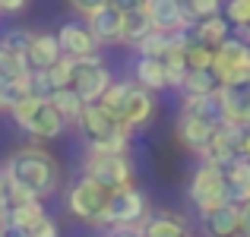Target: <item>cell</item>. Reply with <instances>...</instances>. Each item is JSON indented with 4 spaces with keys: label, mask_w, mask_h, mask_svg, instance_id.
Segmentation results:
<instances>
[{
    "label": "cell",
    "mask_w": 250,
    "mask_h": 237,
    "mask_svg": "<svg viewBox=\"0 0 250 237\" xmlns=\"http://www.w3.org/2000/svg\"><path fill=\"white\" fill-rule=\"evenodd\" d=\"M0 174L6 177V193L10 202L25 199H48L61 190L63 174L57 158L44 146H19L6 155Z\"/></svg>",
    "instance_id": "6da1fadb"
},
{
    "label": "cell",
    "mask_w": 250,
    "mask_h": 237,
    "mask_svg": "<svg viewBox=\"0 0 250 237\" xmlns=\"http://www.w3.org/2000/svg\"><path fill=\"white\" fill-rule=\"evenodd\" d=\"M76 130L85 142V152H130L133 142V130L124 127L102 101L85 104Z\"/></svg>",
    "instance_id": "7a4b0ae2"
},
{
    "label": "cell",
    "mask_w": 250,
    "mask_h": 237,
    "mask_svg": "<svg viewBox=\"0 0 250 237\" xmlns=\"http://www.w3.org/2000/svg\"><path fill=\"white\" fill-rule=\"evenodd\" d=\"M98 101L130 130L146 127L155 114V92L143 89L136 79H114Z\"/></svg>",
    "instance_id": "3957f363"
},
{
    "label": "cell",
    "mask_w": 250,
    "mask_h": 237,
    "mask_svg": "<svg viewBox=\"0 0 250 237\" xmlns=\"http://www.w3.org/2000/svg\"><path fill=\"white\" fill-rule=\"evenodd\" d=\"M13 120H16V127L22 130V133H29L32 139L38 142H51L57 139V136H63V130L70 127L67 120H63V114L54 108V101L51 98H25L19 108L10 111Z\"/></svg>",
    "instance_id": "277c9868"
},
{
    "label": "cell",
    "mask_w": 250,
    "mask_h": 237,
    "mask_svg": "<svg viewBox=\"0 0 250 237\" xmlns=\"http://www.w3.org/2000/svg\"><path fill=\"white\" fill-rule=\"evenodd\" d=\"M111 190L102 187L98 180H92L89 174L76 177L67 187V212L70 218L83 221L89 228H104V212H108Z\"/></svg>",
    "instance_id": "5b68a950"
},
{
    "label": "cell",
    "mask_w": 250,
    "mask_h": 237,
    "mask_svg": "<svg viewBox=\"0 0 250 237\" xmlns=\"http://www.w3.org/2000/svg\"><path fill=\"white\" fill-rule=\"evenodd\" d=\"M187 199L196 212H206V209H212V206L228 202L231 193H228L225 168H219V164H212V161H200L196 171H193V177H190V183H187Z\"/></svg>",
    "instance_id": "8992f818"
},
{
    "label": "cell",
    "mask_w": 250,
    "mask_h": 237,
    "mask_svg": "<svg viewBox=\"0 0 250 237\" xmlns=\"http://www.w3.org/2000/svg\"><path fill=\"white\" fill-rule=\"evenodd\" d=\"M83 174H89L92 180H98L114 193L133 183V161L127 152H85Z\"/></svg>",
    "instance_id": "52a82bcc"
},
{
    "label": "cell",
    "mask_w": 250,
    "mask_h": 237,
    "mask_svg": "<svg viewBox=\"0 0 250 237\" xmlns=\"http://www.w3.org/2000/svg\"><path fill=\"white\" fill-rule=\"evenodd\" d=\"M152 215L149 199L143 190H136L133 183L124 190H114L108 199V212H104V228H143V221Z\"/></svg>",
    "instance_id": "ba28073f"
},
{
    "label": "cell",
    "mask_w": 250,
    "mask_h": 237,
    "mask_svg": "<svg viewBox=\"0 0 250 237\" xmlns=\"http://www.w3.org/2000/svg\"><path fill=\"white\" fill-rule=\"evenodd\" d=\"M114 82L111 76V63L102 54H89V57H76V73H73V89L83 95L85 104L98 101L104 95V89Z\"/></svg>",
    "instance_id": "9c48e42d"
},
{
    "label": "cell",
    "mask_w": 250,
    "mask_h": 237,
    "mask_svg": "<svg viewBox=\"0 0 250 237\" xmlns=\"http://www.w3.org/2000/svg\"><path fill=\"white\" fill-rule=\"evenodd\" d=\"M215 76L222 79V85L250 79V44L241 35H228L225 41L215 48Z\"/></svg>",
    "instance_id": "30bf717a"
},
{
    "label": "cell",
    "mask_w": 250,
    "mask_h": 237,
    "mask_svg": "<svg viewBox=\"0 0 250 237\" xmlns=\"http://www.w3.org/2000/svg\"><path fill=\"white\" fill-rule=\"evenodd\" d=\"M241 136H244V127L225 120L222 127H215V133H212V139H209L206 152L200 155V161H212V164H219V168H228V164L241 155Z\"/></svg>",
    "instance_id": "8fae6325"
},
{
    "label": "cell",
    "mask_w": 250,
    "mask_h": 237,
    "mask_svg": "<svg viewBox=\"0 0 250 237\" xmlns=\"http://www.w3.org/2000/svg\"><path fill=\"white\" fill-rule=\"evenodd\" d=\"M85 25L102 48H124V10H117L114 3H104L95 13H89Z\"/></svg>",
    "instance_id": "7c38bea8"
},
{
    "label": "cell",
    "mask_w": 250,
    "mask_h": 237,
    "mask_svg": "<svg viewBox=\"0 0 250 237\" xmlns=\"http://www.w3.org/2000/svg\"><path fill=\"white\" fill-rule=\"evenodd\" d=\"M196 215H200V228L206 237H241V202L228 199Z\"/></svg>",
    "instance_id": "4fadbf2b"
},
{
    "label": "cell",
    "mask_w": 250,
    "mask_h": 237,
    "mask_svg": "<svg viewBox=\"0 0 250 237\" xmlns=\"http://www.w3.org/2000/svg\"><path fill=\"white\" fill-rule=\"evenodd\" d=\"M215 127L209 120H203V117L190 114V111H177V120H174V139L181 142L187 152L193 155H203L209 146V139H212Z\"/></svg>",
    "instance_id": "5bb4252c"
},
{
    "label": "cell",
    "mask_w": 250,
    "mask_h": 237,
    "mask_svg": "<svg viewBox=\"0 0 250 237\" xmlns=\"http://www.w3.org/2000/svg\"><path fill=\"white\" fill-rule=\"evenodd\" d=\"M57 41H61L63 54L70 57H89V54H98V48L102 44L95 41V35H92V29L85 25V19H70V22H63L61 29H57Z\"/></svg>",
    "instance_id": "9a60e30c"
},
{
    "label": "cell",
    "mask_w": 250,
    "mask_h": 237,
    "mask_svg": "<svg viewBox=\"0 0 250 237\" xmlns=\"http://www.w3.org/2000/svg\"><path fill=\"white\" fill-rule=\"evenodd\" d=\"M146 10L152 16V25L162 32H177L181 25L196 22V19L187 16L184 10V0H146Z\"/></svg>",
    "instance_id": "2e32d148"
},
{
    "label": "cell",
    "mask_w": 250,
    "mask_h": 237,
    "mask_svg": "<svg viewBox=\"0 0 250 237\" xmlns=\"http://www.w3.org/2000/svg\"><path fill=\"white\" fill-rule=\"evenodd\" d=\"M222 101H225V114L231 123L250 127V79L222 85Z\"/></svg>",
    "instance_id": "e0dca14e"
},
{
    "label": "cell",
    "mask_w": 250,
    "mask_h": 237,
    "mask_svg": "<svg viewBox=\"0 0 250 237\" xmlns=\"http://www.w3.org/2000/svg\"><path fill=\"white\" fill-rule=\"evenodd\" d=\"M181 111H190V114L203 117V120H209L212 127H222V123L228 120L225 101H222V89L209 92V95H187V98H181Z\"/></svg>",
    "instance_id": "ac0fdd59"
},
{
    "label": "cell",
    "mask_w": 250,
    "mask_h": 237,
    "mask_svg": "<svg viewBox=\"0 0 250 237\" xmlns=\"http://www.w3.org/2000/svg\"><path fill=\"white\" fill-rule=\"evenodd\" d=\"M25 57H29L32 70L54 67V63L63 57V48H61V41H57V32H35V38H32L29 54H25Z\"/></svg>",
    "instance_id": "d6986e66"
},
{
    "label": "cell",
    "mask_w": 250,
    "mask_h": 237,
    "mask_svg": "<svg viewBox=\"0 0 250 237\" xmlns=\"http://www.w3.org/2000/svg\"><path fill=\"white\" fill-rule=\"evenodd\" d=\"M133 79L149 92H168V73H165V60L162 57H140L133 60Z\"/></svg>",
    "instance_id": "ffe728a7"
},
{
    "label": "cell",
    "mask_w": 250,
    "mask_h": 237,
    "mask_svg": "<svg viewBox=\"0 0 250 237\" xmlns=\"http://www.w3.org/2000/svg\"><path fill=\"white\" fill-rule=\"evenodd\" d=\"M187 221L174 212H152L143 221V237H187Z\"/></svg>",
    "instance_id": "44dd1931"
},
{
    "label": "cell",
    "mask_w": 250,
    "mask_h": 237,
    "mask_svg": "<svg viewBox=\"0 0 250 237\" xmlns=\"http://www.w3.org/2000/svg\"><path fill=\"white\" fill-rule=\"evenodd\" d=\"M48 218L42 199H25V202H10V231H22L29 234L38 221Z\"/></svg>",
    "instance_id": "7402d4cb"
},
{
    "label": "cell",
    "mask_w": 250,
    "mask_h": 237,
    "mask_svg": "<svg viewBox=\"0 0 250 237\" xmlns=\"http://www.w3.org/2000/svg\"><path fill=\"white\" fill-rule=\"evenodd\" d=\"M225 174H228V193H231V199L234 202L250 199V158L247 155H238L225 168Z\"/></svg>",
    "instance_id": "603a6c76"
},
{
    "label": "cell",
    "mask_w": 250,
    "mask_h": 237,
    "mask_svg": "<svg viewBox=\"0 0 250 237\" xmlns=\"http://www.w3.org/2000/svg\"><path fill=\"white\" fill-rule=\"evenodd\" d=\"M152 29H155V25H152V16H149L146 6L124 13V48H133V44L143 41Z\"/></svg>",
    "instance_id": "cb8c5ba5"
},
{
    "label": "cell",
    "mask_w": 250,
    "mask_h": 237,
    "mask_svg": "<svg viewBox=\"0 0 250 237\" xmlns=\"http://www.w3.org/2000/svg\"><path fill=\"white\" fill-rule=\"evenodd\" d=\"M51 101H54V108L63 114V120H67L70 127H76V123H80V117H83V111H85V101H83V95L73 89V85L57 89L54 95H51Z\"/></svg>",
    "instance_id": "d4e9b609"
},
{
    "label": "cell",
    "mask_w": 250,
    "mask_h": 237,
    "mask_svg": "<svg viewBox=\"0 0 250 237\" xmlns=\"http://www.w3.org/2000/svg\"><path fill=\"white\" fill-rule=\"evenodd\" d=\"M219 89H222V79L215 76V70H190L177 95L181 98H187V95H209V92H219Z\"/></svg>",
    "instance_id": "484cf974"
},
{
    "label": "cell",
    "mask_w": 250,
    "mask_h": 237,
    "mask_svg": "<svg viewBox=\"0 0 250 237\" xmlns=\"http://www.w3.org/2000/svg\"><path fill=\"white\" fill-rule=\"evenodd\" d=\"M196 32H200V41L209 44V48H219L222 41H225L228 35H231V22L225 19V13H219V16H206L196 22Z\"/></svg>",
    "instance_id": "4316f807"
},
{
    "label": "cell",
    "mask_w": 250,
    "mask_h": 237,
    "mask_svg": "<svg viewBox=\"0 0 250 237\" xmlns=\"http://www.w3.org/2000/svg\"><path fill=\"white\" fill-rule=\"evenodd\" d=\"M162 60H165V73H168V89H171V92H181L184 79H187V73H190L187 54H184L177 44H171V51L162 57Z\"/></svg>",
    "instance_id": "83f0119b"
},
{
    "label": "cell",
    "mask_w": 250,
    "mask_h": 237,
    "mask_svg": "<svg viewBox=\"0 0 250 237\" xmlns=\"http://www.w3.org/2000/svg\"><path fill=\"white\" fill-rule=\"evenodd\" d=\"M29 98V76L0 79V111H13Z\"/></svg>",
    "instance_id": "f1b7e54d"
},
{
    "label": "cell",
    "mask_w": 250,
    "mask_h": 237,
    "mask_svg": "<svg viewBox=\"0 0 250 237\" xmlns=\"http://www.w3.org/2000/svg\"><path fill=\"white\" fill-rule=\"evenodd\" d=\"M171 44H174V38H171V32H162V29H152L143 41L133 44V51L140 57H165L171 51Z\"/></svg>",
    "instance_id": "f546056e"
},
{
    "label": "cell",
    "mask_w": 250,
    "mask_h": 237,
    "mask_svg": "<svg viewBox=\"0 0 250 237\" xmlns=\"http://www.w3.org/2000/svg\"><path fill=\"white\" fill-rule=\"evenodd\" d=\"M29 57L22 54H13L0 44V79H19V76H29Z\"/></svg>",
    "instance_id": "4dcf8cb0"
},
{
    "label": "cell",
    "mask_w": 250,
    "mask_h": 237,
    "mask_svg": "<svg viewBox=\"0 0 250 237\" xmlns=\"http://www.w3.org/2000/svg\"><path fill=\"white\" fill-rule=\"evenodd\" d=\"M32 38H35V32L25 29V25H13V29H6L3 35H0V44H3L6 51H13V54H29V44Z\"/></svg>",
    "instance_id": "1f68e13d"
},
{
    "label": "cell",
    "mask_w": 250,
    "mask_h": 237,
    "mask_svg": "<svg viewBox=\"0 0 250 237\" xmlns=\"http://www.w3.org/2000/svg\"><path fill=\"white\" fill-rule=\"evenodd\" d=\"M73 73H76V57H70V54H63L54 67H48V76H51V82H54V89L73 85Z\"/></svg>",
    "instance_id": "d6a6232c"
},
{
    "label": "cell",
    "mask_w": 250,
    "mask_h": 237,
    "mask_svg": "<svg viewBox=\"0 0 250 237\" xmlns=\"http://www.w3.org/2000/svg\"><path fill=\"white\" fill-rule=\"evenodd\" d=\"M222 13H225V19L231 22V29H238V32L250 25V0H225Z\"/></svg>",
    "instance_id": "836d02e7"
},
{
    "label": "cell",
    "mask_w": 250,
    "mask_h": 237,
    "mask_svg": "<svg viewBox=\"0 0 250 237\" xmlns=\"http://www.w3.org/2000/svg\"><path fill=\"white\" fill-rule=\"evenodd\" d=\"M222 6H225V0H184V10H187L190 19H206V16H219Z\"/></svg>",
    "instance_id": "e575fe53"
},
{
    "label": "cell",
    "mask_w": 250,
    "mask_h": 237,
    "mask_svg": "<svg viewBox=\"0 0 250 237\" xmlns=\"http://www.w3.org/2000/svg\"><path fill=\"white\" fill-rule=\"evenodd\" d=\"M184 54H187L190 70H212V63H215V48H209V44H193Z\"/></svg>",
    "instance_id": "d590c367"
},
{
    "label": "cell",
    "mask_w": 250,
    "mask_h": 237,
    "mask_svg": "<svg viewBox=\"0 0 250 237\" xmlns=\"http://www.w3.org/2000/svg\"><path fill=\"white\" fill-rule=\"evenodd\" d=\"M54 82H51L48 70H29V95L32 98H51L54 95Z\"/></svg>",
    "instance_id": "8d00e7d4"
},
{
    "label": "cell",
    "mask_w": 250,
    "mask_h": 237,
    "mask_svg": "<svg viewBox=\"0 0 250 237\" xmlns=\"http://www.w3.org/2000/svg\"><path fill=\"white\" fill-rule=\"evenodd\" d=\"M67 3H70V10H73V13H80V16L85 19V16H89V13H95L98 6L111 3V0H67Z\"/></svg>",
    "instance_id": "74e56055"
},
{
    "label": "cell",
    "mask_w": 250,
    "mask_h": 237,
    "mask_svg": "<svg viewBox=\"0 0 250 237\" xmlns=\"http://www.w3.org/2000/svg\"><path fill=\"white\" fill-rule=\"evenodd\" d=\"M29 237H61V228H57V221L48 215L44 221H38V225L32 228V231H29Z\"/></svg>",
    "instance_id": "f35d334b"
},
{
    "label": "cell",
    "mask_w": 250,
    "mask_h": 237,
    "mask_svg": "<svg viewBox=\"0 0 250 237\" xmlns=\"http://www.w3.org/2000/svg\"><path fill=\"white\" fill-rule=\"evenodd\" d=\"M25 6H29V0H0V13H10V16L22 13Z\"/></svg>",
    "instance_id": "ab89813d"
},
{
    "label": "cell",
    "mask_w": 250,
    "mask_h": 237,
    "mask_svg": "<svg viewBox=\"0 0 250 237\" xmlns=\"http://www.w3.org/2000/svg\"><path fill=\"white\" fill-rule=\"evenodd\" d=\"M241 237H250V199L241 202Z\"/></svg>",
    "instance_id": "60d3db41"
},
{
    "label": "cell",
    "mask_w": 250,
    "mask_h": 237,
    "mask_svg": "<svg viewBox=\"0 0 250 237\" xmlns=\"http://www.w3.org/2000/svg\"><path fill=\"white\" fill-rule=\"evenodd\" d=\"M111 3H114L117 10L130 13V10H140V6H146V0H111Z\"/></svg>",
    "instance_id": "b9f144b4"
},
{
    "label": "cell",
    "mask_w": 250,
    "mask_h": 237,
    "mask_svg": "<svg viewBox=\"0 0 250 237\" xmlns=\"http://www.w3.org/2000/svg\"><path fill=\"white\" fill-rule=\"evenodd\" d=\"M108 237H143V228H111Z\"/></svg>",
    "instance_id": "7bdbcfd3"
},
{
    "label": "cell",
    "mask_w": 250,
    "mask_h": 237,
    "mask_svg": "<svg viewBox=\"0 0 250 237\" xmlns=\"http://www.w3.org/2000/svg\"><path fill=\"white\" fill-rule=\"evenodd\" d=\"M6 231H10V206L0 209V237H3Z\"/></svg>",
    "instance_id": "ee69618b"
},
{
    "label": "cell",
    "mask_w": 250,
    "mask_h": 237,
    "mask_svg": "<svg viewBox=\"0 0 250 237\" xmlns=\"http://www.w3.org/2000/svg\"><path fill=\"white\" fill-rule=\"evenodd\" d=\"M238 35H241V38H244V41L250 44V25H247V29H241V32H238Z\"/></svg>",
    "instance_id": "f6af8a7d"
},
{
    "label": "cell",
    "mask_w": 250,
    "mask_h": 237,
    "mask_svg": "<svg viewBox=\"0 0 250 237\" xmlns=\"http://www.w3.org/2000/svg\"><path fill=\"white\" fill-rule=\"evenodd\" d=\"M187 237H193V234H187Z\"/></svg>",
    "instance_id": "bcb514c9"
},
{
    "label": "cell",
    "mask_w": 250,
    "mask_h": 237,
    "mask_svg": "<svg viewBox=\"0 0 250 237\" xmlns=\"http://www.w3.org/2000/svg\"><path fill=\"white\" fill-rule=\"evenodd\" d=\"M0 16H3V13H0Z\"/></svg>",
    "instance_id": "7dc6e473"
}]
</instances>
